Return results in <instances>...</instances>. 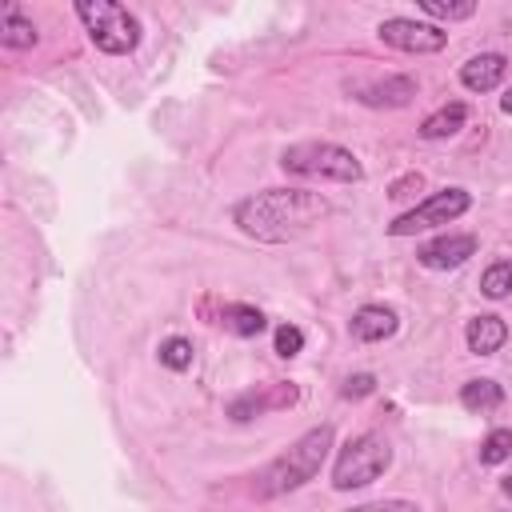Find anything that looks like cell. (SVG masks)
Returning <instances> with one entry per match:
<instances>
[{
  "mask_svg": "<svg viewBox=\"0 0 512 512\" xmlns=\"http://www.w3.org/2000/svg\"><path fill=\"white\" fill-rule=\"evenodd\" d=\"M472 208V196L464 188H440L432 196H424L416 208L400 212L392 224H388V236H416V232H428V228H444L452 220H460L464 212Z\"/></svg>",
  "mask_w": 512,
  "mask_h": 512,
  "instance_id": "obj_6",
  "label": "cell"
},
{
  "mask_svg": "<svg viewBox=\"0 0 512 512\" xmlns=\"http://www.w3.org/2000/svg\"><path fill=\"white\" fill-rule=\"evenodd\" d=\"M504 72H508V56H500V52H480V56H472V60L460 64V84H464L468 92H492V88H500Z\"/></svg>",
  "mask_w": 512,
  "mask_h": 512,
  "instance_id": "obj_12",
  "label": "cell"
},
{
  "mask_svg": "<svg viewBox=\"0 0 512 512\" xmlns=\"http://www.w3.org/2000/svg\"><path fill=\"white\" fill-rule=\"evenodd\" d=\"M500 492L512 500V476H500Z\"/></svg>",
  "mask_w": 512,
  "mask_h": 512,
  "instance_id": "obj_25",
  "label": "cell"
},
{
  "mask_svg": "<svg viewBox=\"0 0 512 512\" xmlns=\"http://www.w3.org/2000/svg\"><path fill=\"white\" fill-rule=\"evenodd\" d=\"M300 348H304V332H300L296 324H280V328H276V356L292 360Z\"/></svg>",
  "mask_w": 512,
  "mask_h": 512,
  "instance_id": "obj_22",
  "label": "cell"
},
{
  "mask_svg": "<svg viewBox=\"0 0 512 512\" xmlns=\"http://www.w3.org/2000/svg\"><path fill=\"white\" fill-rule=\"evenodd\" d=\"M392 468V444L384 432H364L356 440H348L332 464V488L336 492H352V488H368L372 480H380Z\"/></svg>",
  "mask_w": 512,
  "mask_h": 512,
  "instance_id": "obj_5",
  "label": "cell"
},
{
  "mask_svg": "<svg viewBox=\"0 0 512 512\" xmlns=\"http://www.w3.org/2000/svg\"><path fill=\"white\" fill-rule=\"evenodd\" d=\"M416 4H420L428 16L456 24V20H468V16L476 12V4H480V0H416Z\"/></svg>",
  "mask_w": 512,
  "mask_h": 512,
  "instance_id": "obj_20",
  "label": "cell"
},
{
  "mask_svg": "<svg viewBox=\"0 0 512 512\" xmlns=\"http://www.w3.org/2000/svg\"><path fill=\"white\" fill-rule=\"evenodd\" d=\"M280 168L292 176H312V180H332V184H360L364 164L356 160L352 148L332 144V140H304L280 152Z\"/></svg>",
  "mask_w": 512,
  "mask_h": 512,
  "instance_id": "obj_3",
  "label": "cell"
},
{
  "mask_svg": "<svg viewBox=\"0 0 512 512\" xmlns=\"http://www.w3.org/2000/svg\"><path fill=\"white\" fill-rule=\"evenodd\" d=\"M348 92L368 108H404L420 92L412 76H376V80H352Z\"/></svg>",
  "mask_w": 512,
  "mask_h": 512,
  "instance_id": "obj_8",
  "label": "cell"
},
{
  "mask_svg": "<svg viewBox=\"0 0 512 512\" xmlns=\"http://www.w3.org/2000/svg\"><path fill=\"white\" fill-rule=\"evenodd\" d=\"M464 124H468V104H464V100H452V104H440L436 112H428V116L420 120V136H424V140H448V136H456Z\"/></svg>",
  "mask_w": 512,
  "mask_h": 512,
  "instance_id": "obj_14",
  "label": "cell"
},
{
  "mask_svg": "<svg viewBox=\"0 0 512 512\" xmlns=\"http://www.w3.org/2000/svg\"><path fill=\"white\" fill-rule=\"evenodd\" d=\"M0 40H4V48H32L36 44V28H32V20L20 16V4L16 0H4Z\"/></svg>",
  "mask_w": 512,
  "mask_h": 512,
  "instance_id": "obj_17",
  "label": "cell"
},
{
  "mask_svg": "<svg viewBox=\"0 0 512 512\" xmlns=\"http://www.w3.org/2000/svg\"><path fill=\"white\" fill-rule=\"evenodd\" d=\"M156 356H160V364H164V368H172V372H184V368H192V356H196V348H192V340H188V336H168V340H160Z\"/></svg>",
  "mask_w": 512,
  "mask_h": 512,
  "instance_id": "obj_18",
  "label": "cell"
},
{
  "mask_svg": "<svg viewBox=\"0 0 512 512\" xmlns=\"http://www.w3.org/2000/svg\"><path fill=\"white\" fill-rule=\"evenodd\" d=\"M500 108H504V112H508V116H512V88H508V92H504V96H500Z\"/></svg>",
  "mask_w": 512,
  "mask_h": 512,
  "instance_id": "obj_26",
  "label": "cell"
},
{
  "mask_svg": "<svg viewBox=\"0 0 512 512\" xmlns=\"http://www.w3.org/2000/svg\"><path fill=\"white\" fill-rule=\"evenodd\" d=\"M300 396V388L292 380H272V384H260L244 396H236L228 404V416L232 420H252V416H264V412H276V408H292Z\"/></svg>",
  "mask_w": 512,
  "mask_h": 512,
  "instance_id": "obj_9",
  "label": "cell"
},
{
  "mask_svg": "<svg viewBox=\"0 0 512 512\" xmlns=\"http://www.w3.org/2000/svg\"><path fill=\"white\" fill-rule=\"evenodd\" d=\"M460 404H464L468 412H476V416H488V412H496V408L504 404V388H500L492 376L468 380V384H460Z\"/></svg>",
  "mask_w": 512,
  "mask_h": 512,
  "instance_id": "obj_15",
  "label": "cell"
},
{
  "mask_svg": "<svg viewBox=\"0 0 512 512\" xmlns=\"http://www.w3.org/2000/svg\"><path fill=\"white\" fill-rule=\"evenodd\" d=\"M480 292H484L488 300H504V296H512V260H496V264H488L484 276H480Z\"/></svg>",
  "mask_w": 512,
  "mask_h": 512,
  "instance_id": "obj_19",
  "label": "cell"
},
{
  "mask_svg": "<svg viewBox=\"0 0 512 512\" xmlns=\"http://www.w3.org/2000/svg\"><path fill=\"white\" fill-rule=\"evenodd\" d=\"M332 440H336V428H332V424H316V428H308L288 452H280V456L260 472V480H256V496H284V492L304 488V484L320 472V464L328 460Z\"/></svg>",
  "mask_w": 512,
  "mask_h": 512,
  "instance_id": "obj_2",
  "label": "cell"
},
{
  "mask_svg": "<svg viewBox=\"0 0 512 512\" xmlns=\"http://www.w3.org/2000/svg\"><path fill=\"white\" fill-rule=\"evenodd\" d=\"M464 340H468V352H472V356H492V352L504 348V340H508V324H504L496 312H480V316L468 320Z\"/></svg>",
  "mask_w": 512,
  "mask_h": 512,
  "instance_id": "obj_13",
  "label": "cell"
},
{
  "mask_svg": "<svg viewBox=\"0 0 512 512\" xmlns=\"http://www.w3.org/2000/svg\"><path fill=\"white\" fill-rule=\"evenodd\" d=\"M328 216V200L308 188H264L232 208V224L260 244H288Z\"/></svg>",
  "mask_w": 512,
  "mask_h": 512,
  "instance_id": "obj_1",
  "label": "cell"
},
{
  "mask_svg": "<svg viewBox=\"0 0 512 512\" xmlns=\"http://www.w3.org/2000/svg\"><path fill=\"white\" fill-rule=\"evenodd\" d=\"M348 400H360V396H368V392H376V376L372 372H356V376H348L344 380V388H340Z\"/></svg>",
  "mask_w": 512,
  "mask_h": 512,
  "instance_id": "obj_23",
  "label": "cell"
},
{
  "mask_svg": "<svg viewBox=\"0 0 512 512\" xmlns=\"http://www.w3.org/2000/svg\"><path fill=\"white\" fill-rule=\"evenodd\" d=\"M376 36L396 48V52H416V56H428V52H440L448 44V32L436 28V24H424V20H404V16H392V20H380Z\"/></svg>",
  "mask_w": 512,
  "mask_h": 512,
  "instance_id": "obj_7",
  "label": "cell"
},
{
  "mask_svg": "<svg viewBox=\"0 0 512 512\" xmlns=\"http://www.w3.org/2000/svg\"><path fill=\"white\" fill-rule=\"evenodd\" d=\"M512 456V428H492L480 444V464H504Z\"/></svg>",
  "mask_w": 512,
  "mask_h": 512,
  "instance_id": "obj_21",
  "label": "cell"
},
{
  "mask_svg": "<svg viewBox=\"0 0 512 512\" xmlns=\"http://www.w3.org/2000/svg\"><path fill=\"white\" fill-rule=\"evenodd\" d=\"M216 324H224L232 336H260V332L268 328L264 312L252 308V304H224L220 316H216Z\"/></svg>",
  "mask_w": 512,
  "mask_h": 512,
  "instance_id": "obj_16",
  "label": "cell"
},
{
  "mask_svg": "<svg viewBox=\"0 0 512 512\" xmlns=\"http://www.w3.org/2000/svg\"><path fill=\"white\" fill-rule=\"evenodd\" d=\"M88 40L108 56H128L140 44V20L120 0H72Z\"/></svg>",
  "mask_w": 512,
  "mask_h": 512,
  "instance_id": "obj_4",
  "label": "cell"
},
{
  "mask_svg": "<svg viewBox=\"0 0 512 512\" xmlns=\"http://www.w3.org/2000/svg\"><path fill=\"white\" fill-rule=\"evenodd\" d=\"M424 188V176L420 172H408V176H400L392 188H388V200H408V196H416Z\"/></svg>",
  "mask_w": 512,
  "mask_h": 512,
  "instance_id": "obj_24",
  "label": "cell"
},
{
  "mask_svg": "<svg viewBox=\"0 0 512 512\" xmlns=\"http://www.w3.org/2000/svg\"><path fill=\"white\" fill-rule=\"evenodd\" d=\"M476 248H480V240L472 232H444V236L420 244L416 260L424 268H432V272H448V268H460L468 256H476Z\"/></svg>",
  "mask_w": 512,
  "mask_h": 512,
  "instance_id": "obj_10",
  "label": "cell"
},
{
  "mask_svg": "<svg viewBox=\"0 0 512 512\" xmlns=\"http://www.w3.org/2000/svg\"><path fill=\"white\" fill-rule=\"evenodd\" d=\"M396 328H400V316H396V308H388V304H364V308H356L352 320H348V332H352L360 344H380V340L396 336Z\"/></svg>",
  "mask_w": 512,
  "mask_h": 512,
  "instance_id": "obj_11",
  "label": "cell"
}]
</instances>
